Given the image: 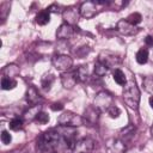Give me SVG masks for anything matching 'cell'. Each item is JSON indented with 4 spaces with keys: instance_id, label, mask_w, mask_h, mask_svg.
<instances>
[{
    "instance_id": "obj_33",
    "label": "cell",
    "mask_w": 153,
    "mask_h": 153,
    "mask_svg": "<svg viewBox=\"0 0 153 153\" xmlns=\"http://www.w3.org/2000/svg\"><path fill=\"white\" fill-rule=\"evenodd\" d=\"M60 6L59 5H56V4H53V5H50L47 10L49 11V12H54V13H57V12H60Z\"/></svg>"
},
{
    "instance_id": "obj_15",
    "label": "cell",
    "mask_w": 153,
    "mask_h": 153,
    "mask_svg": "<svg viewBox=\"0 0 153 153\" xmlns=\"http://www.w3.org/2000/svg\"><path fill=\"white\" fill-rule=\"evenodd\" d=\"M41 96L37 91V88L35 86H29L27 90H26V102L31 105V106H36V105H39V102H41Z\"/></svg>"
},
{
    "instance_id": "obj_26",
    "label": "cell",
    "mask_w": 153,
    "mask_h": 153,
    "mask_svg": "<svg viewBox=\"0 0 153 153\" xmlns=\"http://www.w3.org/2000/svg\"><path fill=\"white\" fill-rule=\"evenodd\" d=\"M126 20H127V22H129V23H130V24H133V25H137V24L142 20V17H141V14H140V13L134 12V13L129 14V16L126 18Z\"/></svg>"
},
{
    "instance_id": "obj_21",
    "label": "cell",
    "mask_w": 153,
    "mask_h": 153,
    "mask_svg": "<svg viewBox=\"0 0 153 153\" xmlns=\"http://www.w3.org/2000/svg\"><path fill=\"white\" fill-rule=\"evenodd\" d=\"M112 78L115 80V82H117L118 85L123 86L127 84V79H126V75L120 69V68H115V71L112 72Z\"/></svg>"
},
{
    "instance_id": "obj_28",
    "label": "cell",
    "mask_w": 153,
    "mask_h": 153,
    "mask_svg": "<svg viewBox=\"0 0 153 153\" xmlns=\"http://www.w3.org/2000/svg\"><path fill=\"white\" fill-rule=\"evenodd\" d=\"M35 121H36L37 123H39V124H45V123L49 122V115L45 114V112H43V111H39V112L36 115Z\"/></svg>"
},
{
    "instance_id": "obj_23",
    "label": "cell",
    "mask_w": 153,
    "mask_h": 153,
    "mask_svg": "<svg viewBox=\"0 0 153 153\" xmlns=\"http://www.w3.org/2000/svg\"><path fill=\"white\" fill-rule=\"evenodd\" d=\"M16 86H17V81L13 78L2 76V79H1V88L2 90H12Z\"/></svg>"
},
{
    "instance_id": "obj_17",
    "label": "cell",
    "mask_w": 153,
    "mask_h": 153,
    "mask_svg": "<svg viewBox=\"0 0 153 153\" xmlns=\"http://www.w3.org/2000/svg\"><path fill=\"white\" fill-rule=\"evenodd\" d=\"M74 73L76 75L78 82H85L88 78V68L87 65H81L74 69Z\"/></svg>"
},
{
    "instance_id": "obj_4",
    "label": "cell",
    "mask_w": 153,
    "mask_h": 153,
    "mask_svg": "<svg viewBox=\"0 0 153 153\" xmlns=\"http://www.w3.org/2000/svg\"><path fill=\"white\" fill-rule=\"evenodd\" d=\"M93 105L100 112H106L114 105V96L108 91H100L96 94Z\"/></svg>"
},
{
    "instance_id": "obj_6",
    "label": "cell",
    "mask_w": 153,
    "mask_h": 153,
    "mask_svg": "<svg viewBox=\"0 0 153 153\" xmlns=\"http://www.w3.org/2000/svg\"><path fill=\"white\" fill-rule=\"evenodd\" d=\"M51 63H53V66L57 71L65 73V72L71 71V68L73 66V60H72L71 56H68L66 54H57V55H54L53 56Z\"/></svg>"
},
{
    "instance_id": "obj_31",
    "label": "cell",
    "mask_w": 153,
    "mask_h": 153,
    "mask_svg": "<svg viewBox=\"0 0 153 153\" xmlns=\"http://www.w3.org/2000/svg\"><path fill=\"white\" fill-rule=\"evenodd\" d=\"M11 141H12L11 134L7 130H2V133H1V142L4 145H8V143H11Z\"/></svg>"
},
{
    "instance_id": "obj_2",
    "label": "cell",
    "mask_w": 153,
    "mask_h": 153,
    "mask_svg": "<svg viewBox=\"0 0 153 153\" xmlns=\"http://www.w3.org/2000/svg\"><path fill=\"white\" fill-rule=\"evenodd\" d=\"M123 100L124 103L133 110H136L139 108V103H140V90L136 86V82L134 79L129 80L124 88H123Z\"/></svg>"
},
{
    "instance_id": "obj_37",
    "label": "cell",
    "mask_w": 153,
    "mask_h": 153,
    "mask_svg": "<svg viewBox=\"0 0 153 153\" xmlns=\"http://www.w3.org/2000/svg\"><path fill=\"white\" fill-rule=\"evenodd\" d=\"M151 136L153 137V124H152V127H151Z\"/></svg>"
},
{
    "instance_id": "obj_34",
    "label": "cell",
    "mask_w": 153,
    "mask_h": 153,
    "mask_svg": "<svg viewBox=\"0 0 153 153\" xmlns=\"http://www.w3.org/2000/svg\"><path fill=\"white\" fill-rule=\"evenodd\" d=\"M63 109V105H62V103H54L53 105H51V110H54V111H57V110H62Z\"/></svg>"
},
{
    "instance_id": "obj_32",
    "label": "cell",
    "mask_w": 153,
    "mask_h": 153,
    "mask_svg": "<svg viewBox=\"0 0 153 153\" xmlns=\"http://www.w3.org/2000/svg\"><path fill=\"white\" fill-rule=\"evenodd\" d=\"M145 44H146L147 47H149V48H153V36H151V35L146 36V38H145Z\"/></svg>"
},
{
    "instance_id": "obj_7",
    "label": "cell",
    "mask_w": 153,
    "mask_h": 153,
    "mask_svg": "<svg viewBox=\"0 0 153 153\" xmlns=\"http://www.w3.org/2000/svg\"><path fill=\"white\" fill-rule=\"evenodd\" d=\"M94 148V140L91 137H82L80 140H76L74 147H73V153H91Z\"/></svg>"
},
{
    "instance_id": "obj_20",
    "label": "cell",
    "mask_w": 153,
    "mask_h": 153,
    "mask_svg": "<svg viewBox=\"0 0 153 153\" xmlns=\"http://www.w3.org/2000/svg\"><path fill=\"white\" fill-rule=\"evenodd\" d=\"M94 75L96 76H98V78H102L103 75H105L106 73H108V71H109V67L108 66H105L103 62H100V61H96L94 62Z\"/></svg>"
},
{
    "instance_id": "obj_16",
    "label": "cell",
    "mask_w": 153,
    "mask_h": 153,
    "mask_svg": "<svg viewBox=\"0 0 153 153\" xmlns=\"http://www.w3.org/2000/svg\"><path fill=\"white\" fill-rule=\"evenodd\" d=\"M134 136H135V127H134L133 124H128L127 127H124L123 129H121L118 139H120L121 141H123L124 143H127V142H129Z\"/></svg>"
},
{
    "instance_id": "obj_14",
    "label": "cell",
    "mask_w": 153,
    "mask_h": 153,
    "mask_svg": "<svg viewBox=\"0 0 153 153\" xmlns=\"http://www.w3.org/2000/svg\"><path fill=\"white\" fill-rule=\"evenodd\" d=\"M74 35V27L67 23H63L59 26L56 31V37L59 39H68Z\"/></svg>"
},
{
    "instance_id": "obj_1",
    "label": "cell",
    "mask_w": 153,
    "mask_h": 153,
    "mask_svg": "<svg viewBox=\"0 0 153 153\" xmlns=\"http://www.w3.org/2000/svg\"><path fill=\"white\" fill-rule=\"evenodd\" d=\"M75 129L59 126L42 133L36 141L38 153H67L72 152L76 142Z\"/></svg>"
},
{
    "instance_id": "obj_8",
    "label": "cell",
    "mask_w": 153,
    "mask_h": 153,
    "mask_svg": "<svg viewBox=\"0 0 153 153\" xmlns=\"http://www.w3.org/2000/svg\"><path fill=\"white\" fill-rule=\"evenodd\" d=\"M116 29H117V31H118L121 35H123V36H134V35H136V33L139 32V30H140L136 25L130 24V23L127 22L126 19L118 20V23H117V25H116Z\"/></svg>"
},
{
    "instance_id": "obj_25",
    "label": "cell",
    "mask_w": 153,
    "mask_h": 153,
    "mask_svg": "<svg viewBox=\"0 0 153 153\" xmlns=\"http://www.w3.org/2000/svg\"><path fill=\"white\" fill-rule=\"evenodd\" d=\"M23 128V120L19 118V117H14L10 121V129L11 130H14V131H18Z\"/></svg>"
},
{
    "instance_id": "obj_22",
    "label": "cell",
    "mask_w": 153,
    "mask_h": 153,
    "mask_svg": "<svg viewBox=\"0 0 153 153\" xmlns=\"http://www.w3.org/2000/svg\"><path fill=\"white\" fill-rule=\"evenodd\" d=\"M2 73H4V76L13 78L19 74V67H17L16 65H8L2 69Z\"/></svg>"
},
{
    "instance_id": "obj_11",
    "label": "cell",
    "mask_w": 153,
    "mask_h": 153,
    "mask_svg": "<svg viewBox=\"0 0 153 153\" xmlns=\"http://www.w3.org/2000/svg\"><path fill=\"white\" fill-rule=\"evenodd\" d=\"M106 153H124L126 152V143L117 139H110L105 143Z\"/></svg>"
},
{
    "instance_id": "obj_3",
    "label": "cell",
    "mask_w": 153,
    "mask_h": 153,
    "mask_svg": "<svg viewBox=\"0 0 153 153\" xmlns=\"http://www.w3.org/2000/svg\"><path fill=\"white\" fill-rule=\"evenodd\" d=\"M110 5V1H100V0H97V1H85L80 5V16L86 18V19H90V18H93L94 16H97L105 6Z\"/></svg>"
},
{
    "instance_id": "obj_9",
    "label": "cell",
    "mask_w": 153,
    "mask_h": 153,
    "mask_svg": "<svg viewBox=\"0 0 153 153\" xmlns=\"http://www.w3.org/2000/svg\"><path fill=\"white\" fill-rule=\"evenodd\" d=\"M98 61H100V62H103L105 66H108L109 69L117 67V66L120 65V62H121L120 57H118L117 55L110 53V51H102V53L99 54V56H98Z\"/></svg>"
},
{
    "instance_id": "obj_35",
    "label": "cell",
    "mask_w": 153,
    "mask_h": 153,
    "mask_svg": "<svg viewBox=\"0 0 153 153\" xmlns=\"http://www.w3.org/2000/svg\"><path fill=\"white\" fill-rule=\"evenodd\" d=\"M148 102H149V105H151V108L153 109V96H151V97H149Z\"/></svg>"
},
{
    "instance_id": "obj_12",
    "label": "cell",
    "mask_w": 153,
    "mask_h": 153,
    "mask_svg": "<svg viewBox=\"0 0 153 153\" xmlns=\"http://www.w3.org/2000/svg\"><path fill=\"white\" fill-rule=\"evenodd\" d=\"M99 114H100V111H99L94 105L88 106V108L85 110L84 116H82L84 122H85V123H88L90 126L96 124V123L98 122V120H99Z\"/></svg>"
},
{
    "instance_id": "obj_27",
    "label": "cell",
    "mask_w": 153,
    "mask_h": 153,
    "mask_svg": "<svg viewBox=\"0 0 153 153\" xmlns=\"http://www.w3.org/2000/svg\"><path fill=\"white\" fill-rule=\"evenodd\" d=\"M10 7H11V4H10L8 1L1 2V5H0V16H1V19H2V20L6 19L7 13L10 12Z\"/></svg>"
},
{
    "instance_id": "obj_29",
    "label": "cell",
    "mask_w": 153,
    "mask_h": 153,
    "mask_svg": "<svg viewBox=\"0 0 153 153\" xmlns=\"http://www.w3.org/2000/svg\"><path fill=\"white\" fill-rule=\"evenodd\" d=\"M142 86L145 87L146 91L153 92V76H146L142 80Z\"/></svg>"
},
{
    "instance_id": "obj_10",
    "label": "cell",
    "mask_w": 153,
    "mask_h": 153,
    "mask_svg": "<svg viewBox=\"0 0 153 153\" xmlns=\"http://www.w3.org/2000/svg\"><path fill=\"white\" fill-rule=\"evenodd\" d=\"M79 16H80V11L75 6H69L62 11V17H63L65 22L72 26L78 23Z\"/></svg>"
},
{
    "instance_id": "obj_30",
    "label": "cell",
    "mask_w": 153,
    "mask_h": 153,
    "mask_svg": "<svg viewBox=\"0 0 153 153\" xmlns=\"http://www.w3.org/2000/svg\"><path fill=\"white\" fill-rule=\"evenodd\" d=\"M108 115L110 116V117H112V118H116V117H118L120 116V114H121V110L116 106V105H112L108 111Z\"/></svg>"
},
{
    "instance_id": "obj_5",
    "label": "cell",
    "mask_w": 153,
    "mask_h": 153,
    "mask_svg": "<svg viewBox=\"0 0 153 153\" xmlns=\"http://www.w3.org/2000/svg\"><path fill=\"white\" fill-rule=\"evenodd\" d=\"M57 123H59V126L74 128V127L82 126L85 122H84L82 116H79L72 111H65L57 117Z\"/></svg>"
},
{
    "instance_id": "obj_18",
    "label": "cell",
    "mask_w": 153,
    "mask_h": 153,
    "mask_svg": "<svg viewBox=\"0 0 153 153\" xmlns=\"http://www.w3.org/2000/svg\"><path fill=\"white\" fill-rule=\"evenodd\" d=\"M35 22L38 24V25H45L50 22V12L48 10H43L41 12L37 13L36 18H35Z\"/></svg>"
},
{
    "instance_id": "obj_13",
    "label": "cell",
    "mask_w": 153,
    "mask_h": 153,
    "mask_svg": "<svg viewBox=\"0 0 153 153\" xmlns=\"http://www.w3.org/2000/svg\"><path fill=\"white\" fill-rule=\"evenodd\" d=\"M76 82H78V79L74 71H68L61 74V84L65 88L71 90L76 85Z\"/></svg>"
},
{
    "instance_id": "obj_19",
    "label": "cell",
    "mask_w": 153,
    "mask_h": 153,
    "mask_svg": "<svg viewBox=\"0 0 153 153\" xmlns=\"http://www.w3.org/2000/svg\"><path fill=\"white\" fill-rule=\"evenodd\" d=\"M135 59H136V62L137 63L145 65L148 61V59H149V51H148V49H146V48L139 49L137 53H136V55H135Z\"/></svg>"
},
{
    "instance_id": "obj_24",
    "label": "cell",
    "mask_w": 153,
    "mask_h": 153,
    "mask_svg": "<svg viewBox=\"0 0 153 153\" xmlns=\"http://www.w3.org/2000/svg\"><path fill=\"white\" fill-rule=\"evenodd\" d=\"M54 80H55V76H54L53 74H45V75L42 78V80H41L42 87H43L45 91H49L50 87H51V85H53V82H54Z\"/></svg>"
},
{
    "instance_id": "obj_36",
    "label": "cell",
    "mask_w": 153,
    "mask_h": 153,
    "mask_svg": "<svg viewBox=\"0 0 153 153\" xmlns=\"http://www.w3.org/2000/svg\"><path fill=\"white\" fill-rule=\"evenodd\" d=\"M149 59H151V61H152V63H153V48H151V53H149Z\"/></svg>"
}]
</instances>
